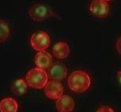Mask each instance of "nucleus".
<instances>
[{"label": "nucleus", "mask_w": 121, "mask_h": 112, "mask_svg": "<svg viewBox=\"0 0 121 112\" xmlns=\"http://www.w3.org/2000/svg\"><path fill=\"white\" fill-rule=\"evenodd\" d=\"M68 86L75 93H83L87 91L91 86V77L85 71L77 70L69 76Z\"/></svg>", "instance_id": "nucleus-1"}, {"label": "nucleus", "mask_w": 121, "mask_h": 112, "mask_svg": "<svg viewBox=\"0 0 121 112\" xmlns=\"http://www.w3.org/2000/svg\"><path fill=\"white\" fill-rule=\"evenodd\" d=\"M49 81V76L46 70L39 68L30 69L26 75V83L29 87L34 89H42Z\"/></svg>", "instance_id": "nucleus-2"}, {"label": "nucleus", "mask_w": 121, "mask_h": 112, "mask_svg": "<svg viewBox=\"0 0 121 112\" xmlns=\"http://www.w3.org/2000/svg\"><path fill=\"white\" fill-rule=\"evenodd\" d=\"M50 37L46 32L40 31L34 33L30 38V45L36 51H45L50 45Z\"/></svg>", "instance_id": "nucleus-3"}, {"label": "nucleus", "mask_w": 121, "mask_h": 112, "mask_svg": "<svg viewBox=\"0 0 121 112\" xmlns=\"http://www.w3.org/2000/svg\"><path fill=\"white\" fill-rule=\"evenodd\" d=\"M52 15H53V13L51 8L43 4H35L30 10V18L37 21L46 20Z\"/></svg>", "instance_id": "nucleus-4"}, {"label": "nucleus", "mask_w": 121, "mask_h": 112, "mask_svg": "<svg viewBox=\"0 0 121 112\" xmlns=\"http://www.w3.org/2000/svg\"><path fill=\"white\" fill-rule=\"evenodd\" d=\"M45 95L50 100H57L64 95V87L60 81L49 80L44 87Z\"/></svg>", "instance_id": "nucleus-5"}, {"label": "nucleus", "mask_w": 121, "mask_h": 112, "mask_svg": "<svg viewBox=\"0 0 121 112\" xmlns=\"http://www.w3.org/2000/svg\"><path fill=\"white\" fill-rule=\"evenodd\" d=\"M68 74V68L65 64L60 62H57L53 64L50 68H49L48 76L52 80L61 81L67 76Z\"/></svg>", "instance_id": "nucleus-6"}, {"label": "nucleus", "mask_w": 121, "mask_h": 112, "mask_svg": "<svg viewBox=\"0 0 121 112\" xmlns=\"http://www.w3.org/2000/svg\"><path fill=\"white\" fill-rule=\"evenodd\" d=\"M91 14L98 18H105L109 13L108 3L103 0H93L89 6Z\"/></svg>", "instance_id": "nucleus-7"}, {"label": "nucleus", "mask_w": 121, "mask_h": 112, "mask_svg": "<svg viewBox=\"0 0 121 112\" xmlns=\"http://www.w3.org/2000/svg\"><path fill=\"white\" fill-rule=\"evenodd\" d=\"M34 61H35L37 68L46 70L49 69L53 64V57L50 53L47 51H41L38 52V53L36 54Z\"/></svg>", "instance_id": "nucleus-8"}, {"label": "nucleus", "mask_w": 121, "mask_h": 112, "mask_svg": "<svg viewBox=\"0 0 121 112\" xmlns=\"http://www.w3.org/2000/svg\"><path fill=\"white\" fill-rule=\"evenodd\" d=\"M75 108V102L72 97L63 95L56 100V109L58 112H73Z\"/></svg>", "instance_id": "nucleus-9"}, {"label": "nucleus", "mask_w": 121, "mask_h": 112, "mask_svg": "<svg viewBox=\"0 0 121 112\" xmlns=\"http://www.w3.org/2000/svg\"><path fill=\"white\" fill-rule=\"evenodd\" d=\"M70 53V49L65 42L60 41L54 45L53 48V53L56 58L60 60L65 59Z\"/></svg>", "instance_id": "nucleus-10"}, {"label": "nucleus", "mask_w": 121, "mask_h": 112, "mask_svg": "<svg viewBox=\"0 0 121 112\" xmlns=\"http://www.w3.org/2000/svg\"><path fill=\"white\" fill-rule=\"evenodd\" d=\"M18 102L12 97H6L0 101V112H17Z\"/></svg>", "instance_id": "nucleus-11"}, {"label": "nucleus", "mask_w": 121, "mask_h": 112, "mask_svg": "<svg viewBox=\"0 0 121 112\" xmlns=\"http://www.w3.org/2000/svg\"><path fill=\"white\" fill-rule=\"evenodd\" d=\"M28 84L24 79H16L11 86V90L16 95H23L27 91Z\"/></svg>", "instance_id": "nucleus-12"}, {"label": "nucleus", "mask_w": 121, "mask_h": 112, "mask_svg": "<svg viewBox=\"0 0 121 112\" xmlns=\"http://www.w3.org/2000/svg\"><path fill=\"white\" fill-rule=\"evenodd\" d=\"M10 36V28L7 23L4 21H0V43L7 40Z\"/></svg>", "instance_id": "nucleus-13"}, {"label": "nucleus", "mask_w": 121, "mask_h": 112, "mask_svg": "<svg viewBox=\"0 0 121 112\" xmlns=\"http://www.w3.org/2000/svg\"><path fill=\"white\" fill-rule=\"evenodd\" d=\"M96 112H115L113 108L109 106H106V105H103L100 106L98 109L96 110Z\"/></svg>", "instance_id": "nucleus-14"}, {"label": "nucleus", "mask_w": 121, "mask_h": 112, "mask_svg": "<svg viewBox=\"0 0 121 112\" xmlns=\"http://www.w3.org/2000/svg\"><path fill=\"white\" fill-rule=\"evenodd\" d=\"M116 49H117L118 53L121 55V37H119V39L116 41Z\"/></svg>", "instance_id": "nucleus-15"}, {"label": "nucleus", "mask_w": 121, "mask_h": 112, "mask_svg": "<svg viewBox=\"0 0 121 112\" xmlns=\"http://www.w3.org/2000/svg\"><path fill=\"white\" fill-rule=\"evenodd\" d=\"M116 77H117V80L119 82V84L121 86V69H120L117 72V75H116Z\"/></svg>", "instance_id": "nucleus-16"}, {"label": "nucleus", "mask_w": 121, "mask_h": 112, "mask_svg": "<svg viewBox=\"0 0 121 112\" xmlns=\"http://www.w3.org/2000/svg\"><path fill=\"white\" fill-rule=\"evenodd\" d=\"M103 1H104V2H107V3H108V2L110 1V0H103Z\"/></svg>", "instance_id": "nucleus-17"}]
</instances>
